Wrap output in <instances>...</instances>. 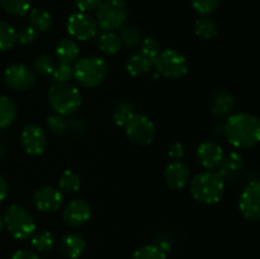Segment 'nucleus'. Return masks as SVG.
I'll return each instance as SVG.
<instances>
[{"label": "nucleus", "mask_w": 260, "mask_h": 259, "mask_svg": "<svg viewBox=\"0 0 260 259\" xmlns=\"http://www.w3.org/2000/svg\"><path fill=\"white\" fill-rule=\"evenodd\" d=\"M86 241L79 234H68L60 241V250L66 258L76 259L85 251Z\"/></svg>", "instance_id": "nucleus-18"}, {"label": "nucleus", "mask_w": 260, "mask_h": 259, "mask_svg": "<svg viewBox=\"0 0 260 259\" xmlns=\"http://www.w3.org/2000/svg\"><path fill=\"white\" fill-rule=\"evenodd\" d=\"M193 9L201 15H210L221 5V0H190Z\"/></svg>", "instance_id": "nucleus-35"}, {"label": "nucleus", "mask_w": 260, "mask_h": 259, "mask_svg": "<svg viewBox=\"0 0 260 259\" xmlns=\"http://www.w3.org/2000/svg\"><path fill=\"white\" fill-rule=\"evenodd\" d=\"M225 135L235 149H253L260 144V118L251 113L231 114L226 118Z\"/></svg>", "instance_id": "nucleus-1"}, {"label": "nucleus", "mask_w": 260, "mask_h": 259, "mask_svg": "<svg viewBox=\"0 0 260 259\" xmlns=\"http://www.w3.org/2000/svg\"><path fill=\"white\" fill-rule=\"evenodd\" d=\"M236 107V99L228 91H220L211 102V113L218 119L229 118Z\"/></svg>", "instance_id": "nucleus-17"}, {"label": "nucleus", "mask_w": 260, "mask_h": 259, "mask_svg": "<svg viewBox=\"0 0 260 259\" xmlns=\"http://www.w3.org/2000/svg\"><path fill=\"white\" fill-rule=\"evenodd\" d=\"M244 165H245V161H244L243 155L238 151H231L230 154L223 159L218 173H220L222 177H226V175H230L233 174V173H236L240 169H243Z\"/></svg>", "instance_id": "nucleus-25"}, {"label": "nucleus", "mask_w": 260, "mask_h": 259, "mask_svg": "<svg viewBox=\"0 0 260 259\" xmlns=\"http://www.w3.org/2000/svg\"><path fill=\"white\" fill-rule=\"evenodd\" d=\"M135 114V108L132 106V103L129 102L123 101L119 102L118 106L116 107L113 113V122L116 123V126L118 127H124V124L127 123L129 118Z\"/></svg>", "instance_id": "nucleus-30"}, {"label": "nucleus", "mask_w": 260, "mask_h": 259, "mask_svg": "<svg viewBox=\"0 0 260 259\" xmlns=\"http://www.w3.org/2000/svg\"><path fill=\"white\" fill-rule=\"evenodd\" d=\"M127 18L128 9L124 0H104L96 9V23L106 32L121 29Z\"/></svg>", "instance_id": "nucleus-6"}, {"label": "nucleus", "mask_w": 260, "mask_h": 259, "mask_svg": "<svg viewBox=\"0 0 260 259\" xmlns=\"http://www.w3.org/2000/svg\"><path fill=\"white\" fill-rule=\"evenodd\" d=\"M102 0H74V4L78 8L79 12L88 13L91 10H96L101 5Z\"/></svg>", "instance_id": "nucleus-39"}, {"label": "nucleus", "mask_w": 260, "mask_h": 259, "mask_svg": "<svg viewBox=\"0 0 260 259\" xmlns=\"http://www.w3.org/2000/svg\"><path fill=\"white\" fill-rule=\"evenodd\" d=\"M131 259H168L167 253L159 245H145L132 254Z\"/></svg>", "instance_id": "nucleus-32"}, {"label": "nucleus", "mask_w": 260, "mask_h": 259, "mask_svg": "<svg viewBox=\"0 0 260 259\" xmlns=\"http://www.w3.org/2000/svg\"><path fill=\"white\" fill-rule=\"evenodd\" d=\"M55 53L60 63H69V65H71L73 62H76L80 50H79V45L74 40H71V38H62L56 45Z\"/></svg>", "instance_id": "nucleus-19"}, {"label": "nucleus", "mask_w": 260, "mask_h": 259, "mask_svg": "<svg viewBox=\"0 0 260 259\" xmlns=\"http://www.w3.org/2000/svg\"><path fill=\"white\" fill-rule=\"evenodd\" d=\"M32 246L40 253H48L55 248V238L50 231H41V233L33 234Z\"/></svg>", "instance_id": "nucleus-29"}, {"label": "nucleus", "mask_w": 260, "mask_h": 259, "mask_svg": "<svg viewBox=\"0 0 260 259\" xmlns=\"http://www.w3.org/2000/svg\"><path fill=\"white\" fill-rule=\"evenodd\" d=\"M159 75L168 79H182L189 70V62L182 52L173 48L160 51L159 55L152 61Z\"/></svg>", "instance_id": "nucleus-7"}, {"label": "nucleus", "mask_w": 260, "mask_h": 259, "mask_svg": "<svg viewBox=\"0 0 260 259\" xmlns=\"http://www.w3.org/2000/svg\"><path fill=\"white\" fill-rule=\"evenodd\" d=\"M22 146L28 155L38 156L43 154L47 147V136L45 130L38 124H28L24 127L20 136Z\"/></svg>", "instance_id": "nucleus-12"}, {"label": "nucleus", "mask_w": 260, "mask_h": 259, "mask_svg": "<svg viewBox=\"0 0 260 259\" xmlns=\"http://www.w3.org/2000/svg\"><path fill=\"white\" fill-rule=\"evenodd\" d=\"M4 225L10 235L17 240H25L36 233L35 218L27 208L20 205H10L4 212Z\"/></svg>", "instance_id": "nucleus-5"}, {"label": "nucleus", "mask_w": 260, "mask_h": 259, "mask_svg": "<svg viewBox=\"0 0 260 259\" xmlns=\"http://www.w3.org/2000/svg\"><path fill=\"white\" fill-rule=\"evenodd\" d=\"M17 106L7 95H0V128H7L17 118Z\"/></svg>", "instance_id": "nucleus-24"}, {"label": "nucleus", "mask_w": 260, "mask_h": 259, "mask_svg": "<svg viewBox=\"0 0 260 259\" xmlns=\"http://www.w3.org/2000/svg\"><path fill=\"white\" fill-rule=\"evenodd\" d=\"M124 131L132 144L137 146H149L155 139V124L145 114L135 113L124 124Z\"/></svg>", "instance_id": "nucleus-8"}, {"label": "nucleus", "mask_w": 260, "mask_h": 259, "mask_svg": "<svg viewBox=\"0 0 260 259\" xmlns=\"http://www.w3.org/2000/svg\"><path fill=\"white\" fill-rule=\"evenodd\" d=\"M108 63L96 56L83 57L74 66V78L83 88H96L108 76Z\"/></svg>", "instance_id": "nucleus-3"}, {"label": "nucleus", "mask_w": 260, "mask_h": 259, "mask_svg": "<svg viewBox=\"0 0 260 259\" xmlns=\"http://www.w3.org/2000/svg\"><path fill=\"white\" fill-rule=\"evenodd\" d=\"M196 156L200 164L207 170L218 169L225 159V152L221 145L213 141L201 142L196 150Z\"/></svg>", "instance_id": "nucleus-15"}, {"label": "nucleus", "mask_w": 260, "mask_h": 259, "mask_svg": "<svg viewBox=\"0 0 260 259\" xmlns=\"http://www.w3.org/2000/svg\"><path fill=\"white\" fill-rule=\"evenodd\" d=\"M152 61L145 57L142 53H136V55L131 56L126 63V70L134 78H139V76L146 75L147 73L151 71Z\"/></svg>", "instance_id": "nucleus-20"}, {"label": "nucleus", "mask_w": 260, "mask_h": 259, "mask_svg": "<svg viewBox=\"0 0 260 259\" xmlns=\"http://www.w3.org/2000/svg\"><path fill=\"white\" fill-rule=\"evenodd\" d=\"M55 68V61H53V58L50 57L48 55L38 56L35 60V63H33V70H35L36 74H38V75L41 76L52 75Z\"/></svg>", "instance_id": "nucleus-33"}, {"label": "nucleus", "mask_w": 260, "mask_h": 259, "mask_svg": "<svg viewBox=\"0 0 260 259\" xmlns=\"http://www.w3.org/2000/svg\"><path fill=\"white\" fill-rule=\"evenodd\" d=\"M8 189H9V187H8V182L5 180L4 177L0 175V202H3V201L5 200V197H7L8 195Z\"/></svg>", "instance_id": "nucleus-42"}, {"label": "nucleus", "mask_w": 260, "mask_h": 259, "mask_svg": "<svg viewBox=\"0 0 260 259\" xmlns=\"http://www.w3.org/2000/svg\"><path fill=\"white\" fill-rule=\"evenodd\" d=\"M80 177L74 170H65L58 178V188L65 193H75L80 188Z\"/></svg>", "instance_id": "nucleus-28"}, {"label": "nucleus", "mask_w": 260, "mask_h": 259, "mask_svg": "<svg viewBox=\"0 0 260 259\" xmlns=\"http://www.w3.org/2000/svg\"><path fill=\"white\" fill-rule=\"evenodd\" d=\"M33 203L41 212H56L63 203V195L58 188L52 185H43L38 188L33 195Z\"/></svg>", "instance_id": "nucleus-13"}, {"label": "nucleus", "mask_w": 260, "mask_h": 259, "mask_svg": "<svg viewBox=\"0 0 260 259\" xmlns=\"http://www.w3.org/2000/svg\"><path fill=\"white\" fill-rule=\"evenodd\" d=\"M5 84L15 91H27L36 84V73L24 63H13L4 71Z\"/></svg>", "instance_id": "nucleus-9"}, {"label": "nucleus", "mask_w": 260, "mask_h": 259, "mask_svg": "<svg viewBox=\"0 0 260 259\" xmlns=\"http://www.w3.org/2000/svg\"><path fill=\"white\" fill-rule=\"evenodd\" d=\"M52 15L47 10L40 8L29 10V25L37 33L47 32L52 27Z\"/></svg>", "instance_id": "nucleus-21"}, {"label": "nucleus", "mask_w": 260, "mask_h": 259, "mask_svg": "<svg viewBox=\"0 0 260 259\" xmlns=\"http://www.w3.org/2000/svg\"><path fill=\"white\" fill-rule=\"evenodd\" d=\"M122 45L123 43H122L121 37L114 32H104L98 41L99 50L107 56L117 55L121 51Z\"/></svg>", "instance_id": "nucleus-23"}, {"label": "nucleus", "mask_w": 260, "mask_h": 259, "mask_svg": "<svg viewBox=\"0 0 260 259\" xmlns=\"http://www.w3.org/2000/svg\"><path fill=\"white\" fill-rule=\"evenodd\" d=\"M17 36L18 42L20 45H29L37 40V32L30 25H24L19 30H17Z\"/></svg>", "instance_id": "nucleus-38"}, {"label": "nucleus", "mask_w": 260, "mask_h": 259, "mask_svg": "<svg viewBox=\"0 0 260 259\" xmlns=\"http://www.w3.org/2000/svg\"><path fill=\"white\" fill-rule=\"evenodd\" d=\"M46 124H47L48 130L55 135H63L68 131V124H66L65 119L60 116V114H52L46 118Z\"/></svg>", "instance_id": "nucleus-37"}, {"label": "nucleus", "mask_w": 260, "mask_h": 259, "mask_svg": "<svg viewBox=\"0 0 260 259\" xmlns=\"http://www.w3.org/2000/svg\"><path fill=\"white\" fill-rule=\"evenodd\" d=\"M239 211L248 221H260V182L253 180L239 198Z\"/></svg>", "instance_id": "nucleus-10"}, {"label": "nucleus", "mask_w": 260, "mask_h": 259, "mask_svg": "<svg viewBox=\"0 0 260 259\" xmlns=\"http://www.w3.org/2000/svg\"><path fill=\"white\" fill-rule=\"evenodd\" d=\"M168 155L169 157H172L173 160H180L184 156V146H183L180 142H174L169 146V150H168Z\"/></svg>", "instance_id": "nucleus-40"}, {"label": "nucleus", "mask_w": 260, "mask_h": 259, "mask_svg": "<svg viewBox=\"0 0 260 259\" xmlns=\"http://www.w3.org/2000/svg\"><path fill=\"white\" fill-rule=\"evenodd\" d=\"M10 259H40V256L36 251L28 250V249H20V250L15 251Z\"/></svg>", "instance_id": "nucleus-41"}, {"label": "nucleus", "mask_w": 260, "mask_h": 259, "mask_svg": "<svg viewBox=\"0 0 260 259\" xmlns=\"http://www.w3.org/2000/svg\"><path fill=\"white\" fill-rule=\"evenodd\" d=\"M119 37H121L122 43H123L124 46H127L128 48L136 47L140 43V40H141V30H140L136 25L124 24L123 27L121 28Z\"/></svg>", "instance_id": "nucleus-31"}, {"label": "nucleus", "mask_w": 260, "mask_h": 259, "mask_svg": "<svg viewBox=\"0 0 260 259\" xmlns=\"http://www.w3.org/2000/svg\"><path fill=\"white\" fill-rule=\"evenodd\" d=\"M225 192V180L218 172L207 170L200 173L190 180V193L202 205H216Z\"/></svg>", "instance_id": "nucleus-2"}, {"label": "nucleus", "mask_w": 260, "mask_h": 259, "mask_svg": "<svg viewBox=\"0 0 260 259\" xmlns=\"http://www.w3.org/2000/svg\"><path fill=\"white\" fill-rule=\"evenodd\" d=\"M52 80L55 84L57 83H69L74 78V68L69 63H60L55 68L52 73Z\"/></svg>", "instance_id": "nucleus-36"}, {"label": "nucleus", "mask_w": 260, "mask_h": 259, "mask_svg": "<svg viewBox=\"0 0 260 259\" xmlns=\"http://www.w3.org/2000/svg\"><path fill=\"white\" fill-rule=\"evenodd\" d=\"M68 32L75 40H91L98 33V23L86 13H74L68 19Z\"/></svg>", "instance_id": "nucleus-11"}, {"label": "nucleus", "mask_w": 260, "mask_h": 259, "mask_svg": "<svg viewBox=\"0 0 260 259\" xmlns=\"http://www.w3.org/2000/svg\"><path fill=\"white\" fill-rule=\"evenodd\" d=\"M194 32L201 40H212L217 36L218 29L215 20L208 15H201L194 23Z\"/></svg>", "instance_id": "nucleus-22"}, {"label": "nucleus", "mask_w": 260, "mask_h": 259, "mask_svg": "<svg viewBox=\"0 0 260 259\" xmlns=\"http://www.w3.org/2000/svg\"><path fill=\"white\" fill-rule=\"evenodd\" d=\"M3 226H4V220H3V216L0 215V231L3 230Z\"/></svg>", "instance_id": "nucleus-43"}, {"label": "nucleus", "mask_w": 260, "mask_h": 259, "mask_svg": "<svg viewBox=\"0 0 260 259\" xmlns=\"http://www.w3.org/2000/svg\"><path fill=\"white\" fill-rule=\"evenodd\" d=\"M48 103L57 114L69 116L80 108L81 93L70 83L53 84L48 90Z\"/></svg>", "instance_id": "nucleus-4"}, {"label": "nucleus", "mask_w": 260, "mask_h": 259, "mask_svg": "<svg viewBox=\"0 0 260 259\" xmlns=\"http://www.w3.org/2000/svg\"><path fill=\"white\" fill-rule=\"evenodd\" d=\"M164 180L172 190H180L190 182V169L182 160L170 163L164 172Z\"/></svg>", "instance_id": "nucleus-16"}, {"label": "nucleus", "mask_w": 260, "mask_h": 259, "mask_svg": "<svg viewBox=\"0 0 260 259\" xmlns=\"http://www.w3.org/2000/svg\"><path fill=\"white\" fill-rule=\"evenodd\" d=\"M0 7L8 14L24 17L30 10V0H0Z\"/></svg>", "instance_id": "nucleus-26"}, {"label": "nucleus", "mask_w": 260, "mask_h": 259, "mask_svg": "<svg viewBox=\"0 0 260 259\" xmlns=\"http://www.w3.org/2000/svg\"><path fill=\"white\" fill-rule=\"evenodd\" d=\"M91 207L83 198H75L66 205L62 211V220L70 228H79L89 221Z\"/></svg>", "instance_id": "nucleus-14"}, {"label": "nucleus", "mask_w": 260, "mask_h": 259, "mask_svg": "<svg viewBox=\"0 0 260 259\" xmlns=\"http://www.w3.org/2000/svg\"><path fill=\"white\" fill-rule=\"evenodd\" d=\"M161 51V43L155 37H146L141 41V52L145 57L154 61Z\"/></svg>", "instance_id": "nucleus-34"}, {"label": "nucleus", "mask_w": 260, "mask_h": 259, "mask_svg": "<svg viewBox=\"0 0 260 259\" xmlns=\"http://www.w3.org/2000/svg\"><path fill=\"white\" fill-rule=\"evenodd\" d=\"M18 42L17 29L7 22L0 20V51H8Z\"/></svg>", "instance_id": "nucleus-27"}]
</instances>
